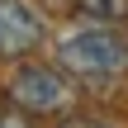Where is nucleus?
Instances as JSON below:
<instances>
[{
	"instance_id": "obj_1",
	"label": "nucleus",
	"mask_w": 128,
	"mask_h": 128,
	"mask_svg": "<svg viewBox=\"0 0 128 128\" xmlns=\"http://www.w3.org/2000/svg\"><path fill=\"white\" fill-rule=\"evenodd\" d=\"M57 62H62V71H71L81 81H109V76L128 71V38L114 33V24L86 19L81 28L57 38Z\"/></svg>"
},
{
	"instance_id": "obj_2",
	"label": "nucleus",
	"mask_w": 128,
	"mask_h": 128,
	"mask_svg": "<svg viewBox=\"0 0 128 128\" xmlns=\"http://www.w3.org/2000/svg\"><path fill=\"white\" fill-rule=\"evenodd\" d=\"M5 95H10V104H14L19 114H66L71 100H76L71 81H66L57 66H43V62L14 66L10 81H5Z\"/></svg>"
},
{
	"instance_id": "obj_3",
	"label": "nucleus",
	"mask_w": 128,
	"mask_h": 128,
	"mask_svg": "<svg viewBox=\"0 0 128 128\" xmlns=\"http://www.w3.org/2000/svg\"><path fill=\"white\" fill-rule=\"evenodd\" d=\"M43 38H48V24L38 19L33 5H24V0H0V57H5V62L28 57Z\"/></svg>"
},
{
	"instance_id": "obj_4",
	"label": "nucleus",
	"mask_w": 128,
	"mask_h": 128,
	"mask_svg": "<svg viewBox=\"0 0 128 128\" xmlns=\"http://www.w3.org/2000/svg\"><path fill=\"white\" fill-rule=\"evenodd\" d=\"M76 14L95 19V24H124L128 19V0H76Z\"/></svg>"
},
{
	"instance_id": "obj_5",
	"label": "nucleus",
	"mask_w": 128,
	"mask_h": 128,
	"mask_svg": "<svg viewBox=\"0 0 128 128\" xmlns=\"http://www.w3.org/2000/svg\"><path fill=\"white\" fill-rule=\"evenodd\" d=\"M0 128H28V119H19V109H10V114H0Z\"/></svg>"
},
{
	"instance_id": "obj_6",
	"label": "nucleus",
	"mask_w": 128,
	"mask_h": 128,
	"mask_svg": "<svg viewBox=\"0 0 128 128\" xmlns=\"http://www.w3.org/2000/svg\"><path fill=\"white\" fill-rule=\"evenodd\" d=\"M62 128H104V124H90V119H62Z\"/></svg>"
}]
</instances>
